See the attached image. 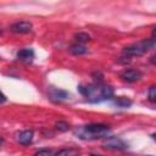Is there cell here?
<instances>
[{
    "mask_svg": "<svg viewBox=\"0 0 156 156\" xmlns=\"http://www.w3.org/2000/svg\"><path fill=\"white\" fill-rule=\"evenodd\" d=\"M78 89L89 102H100L104 100H111L113 98V88L102 84L101 82L88 85H79Z\"/></svg>",
    "mask_w": 156,
    "mask_h": 156,
    "instance_id": "1",
    "label": "cell"
},
{
    "mask_svg": "<svg viewBox=\"0 0 156 156\" xmlns=\"http://www.w3.org/2000/svg\"><path fill=\"white\" fill-rule=\"evenodd\" d=\"M155 48V40L151 39H144L139 43H135L133 45H129L123 49V55L127 57H134V56H141L146 54L149 50Z\"/></svg>",
    "mask_w": 156,
    "mask_h": 156,
    "instance_id": "2",
    "label": "cell"
},
{
    "mask_svg": "<svg viewBox=\"0 0 156 156\" xmlns=\"http://www.w3.org/2000/svg\"><path fill=\"white\" fill-rule=\"evenodd\" d=\"M110 130V127L107 124L102 123H90L84 126L79 130L80 138H88V139H94V138H102L107 134Z\"/></svg>",
    "mask_w": 156,
    "mask_h": 156,
    "instance_id": "3",
    "label": "cell"
},
{
    "mask_svg": "<svg viewBox=\"0 0 156 156\" xmlns=\"http://www.w3.org/2000/svg\"><path fill=\"white\" fill-rule=\"evenodd\" d=\"M48 96L51 101L54 102H62L65 100L68 99V93L62 90V89H57V88H50L48 91Z\"/></svg>",
    "mask_w": 156,
    "mask_h": 156,
    "instance_id": "4",
    "label": "cell"
},
{
    "mask_svg": "<svg viewBox=\"0 0 156 156\" xmlns=\"http://www.w3.org/2000/svg\"><path fill=\"white\" fill-rule=\"evenodd\" d=\"M104 146L107 149H113V150H123L128 147L127 143H124L122 139L117 136H110L104 141Z\"/></svg>",
    "mask_w": 156,
    "mask_h": 156,
    "instance_id": "5",
    "label": "cell"
},
{
    "mask_svg": "<svg viewBox=\"0 0 156 156\" xmlns=\"http://www.w3.org/2000/svg\"><path fill=\"white\" fill-rule=\"evenodd\" d=\"M33 28V24L28 21H18V22H15L10 29L11 32L13 33H17V34H24V33H29Z\"/></svg>",
    "mask_w": 156,
    "mask_h": 156,
    "instance_id": "6",
    "label": "cell"
},
{
    "mask_svg": "<svg viewBox=\"0 0 156 156\" xmlns=\"http://www.w3.org/2000/svg\"><path fill=\"white\" fill-rule=\"evenodd\" d=\"M143 73L139 71V69H126L121 73V78L128 83H133V82H136L141 78Z\"/></svg>",
    "mask_w": 156,
    "mask_h": 156,
    "instance_id": "7",
    "label": "cell"
},
{
    "mask_svg": "<svg viewBox=\"0 0 156 156\" xmlns=\"http://www.w3.org/2000/svg\"><path fill=\"white\" fill-rule=\"evenodd\" d=\"M17 58L21 61V62H24V63H29L33 61L34 58V51L29 48L27 49H22L17 52Z\"/></svg>",
    "mask_w": 156,
    "mask_h": 156,
    "instance_id": "8",
    "label": "cell"
},
{
    "mask_svg": "<svg viewBox=\"0 0 156 156\" xmlns=\"http://www.w3.org/2000/svg\"><path fill=\"white\" fill-rule=\"evenodd\" d=\"M33 140V132L32 130H23L18 134L17 141L22 145H29Z\"/></svg>",
    "mask_w": 156,
    "mask_h": 156,
    "instance_id": "9",
    "label": "cell"
},
{
    "mask_svg": "<svg viewBox=\"0 0 156 156\" xmlns=\"http://www.w3.org/2000/svg\"><path fill=\"white\" fill-rule=\"evenodd\" d=\"M79 152L80 150L77 147H66V149H61L60 151H57L55 156H78Z\"/></svg>",
    "mask_w": 156,
    "mask_h": 156,
    "instance_id": "10",
    "label": "cell"
},
{
    "mask_svg": "<svg viewBox=\"0 0 156 156\" xmlns=\"http://www.w3.org/2000/svg\"><path fill=\"white\" fill-rule=\"evenodd\" d=\"M113 102H115L116 106L122 107V108H127V107H129L132 105V100L129 98H127V96H117V98H115Z\"/></svg>",
    "mask_w": 156,
    "mask_h": 156,
    "instance_id": "11",
    "label": "cell"
},
{
    "mask_svg": "<svg viewBox=\"0 0 156 156\" xmlns=\"http://www.w3.org/2000/svg\"><path fill=\"white\" fill-rule=\"evenodd\" d=\"M69 51L73 54V55H83V54H85L88 50H87V48L83 45V44H73L71 48H69Z\"/></svg>",
    "mask_w": 156,
    "mask_h": 156,
    "instance_id": "12",
    "label": "cell"
},
{
    "mask_svg": "<svg viewBox=\"0 0 156 156\" xmlns=\"http://www.w3.org/2000/svg\"><path fill=\"white\" fill-rule=\"evenodd\" d=\"M55 127H56V129L60 130V132H67V130L69 129V124H68L66 121H58V122H56Z\"/></svg>",
    "mask_w": 156,
    "mask_h": 156,
    "instance_id": "13",
    "label": "cell"
},
{
    "mask_svg": "<svg viewBox=\"0 0 156 156\" xmlns=\"http://www.w3.org/2000/svg\"><path fill=\"white\" fill-rule=\"evenodd\" d=\"M76 39H77L78 44H82V43H85V41H88V40L90 39V37H89L87 33H83V32H80V33L76 34Z\"/></svg>",
    "mask_w": 156,
    "mask_h": 156,
    "instance_id": "14",
    "label": "cell"
},
{
    "mask_svg": "<svg viewBox=\"0 0 156 156\" xmlns=\"http://www.w3.org/2000/svg\"><path fill=\"white\" fill-rule=\"evenodd\" d=\"M147 96H149V100H150L152 104L156 101V87H155V85H151V87L149 88Z\"/></svg>",
    "mask_w": 156,
    "mask_h": 156,
    "instance_id": "15",
    "label": "cell"
},
{
    "mask_svg": "<svg viewBox=\"0 0 156 156\" xmlns=\"http://www.w3.org/2000/svg\"><path fill=\"white\" fill-rule=\"evenodd\" d=\"M34 156H55L54 151L50 149H41L34 154Z\"/></svg>",
    "mask_w": 156,
    "mask_h": 156,
    "instance_id": "16",
    "label": "cell"
},
{
    "mask_svg": "<svg viewBox=\"0 0 156 156\" xmlns=\"http://www.w3.org/2000/svg\"><path fill=\"white\" fill-rule=\"evenodd\" d=\"M6 101V96L2 94V91L0 90V102H5Z\"/></svg>",
    "mask_w": 156,
    "mask_h": 156,
    "instance_id": "17",
    "label": "cell"
},
{
    "mask_svg": "<svg viewBox=\"0 0 156 156\" xmlns=\"http://www.w3.org/2000/svg\"><path fill=\"white\" fill-rule=\"evenodd\" d=\"M2 144V138H0V145Z\"/></svg>",
    "mask_w": 156,
    "mask_h": 156,
    "instance_id": "18",
    "label": "cell"
},
{
    "mask_svg": "<svg viewBox=\"0 0 156 156\" xmlns=\"http://www.w3.org/2000/svg\"><path fill=\"white\" fill-rule=\"evenodd\" d=\"M91 156H99V155H91Z\"/></svg>",
    "mask_w": 156,
    "mask_h": 156,
    "instance_id": "19",
    "label": "cell"
},
{
    "mask_svg": "<svg viewBox=\"0 0 156 156\" xmlns=\"http://www.w3.org/2000/svg\"><path fill=\"white\" fill-rule=\"evenodd\" d=\"M0 34H1V30H0Z\"/></svg>",
    "mask_w": 156,
    "mask_h": 156,
    "instance_id": "20",
    "label": "cell"
}]
</instances>
